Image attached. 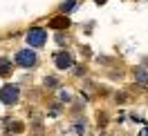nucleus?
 I'll return each mask as SVG.
<instances>
[{
	"instance_id": "1",
	"label": "nucleus",
	"mask_w": 148,
	"mask_h": 136,
	"mask_svg": "<svg viewBox=\"0 0 148 136\" xmlns=\"http://www.w3.org/2000/svg\"><path fill=\"white\" fill-rule=\"evenodd\" d=\"M18 96H20V91H18L16 85H5L2 91H0V100H2L5 105H14V103L18 100Z\"/></svg>"
},
{
	"instance_id": "2",
	"label": "nucleus",
	"mask_w": 148,
	"mask_h": 136,
	"mask_svg": "<svg viewBox=\"0 0 148 136\" xmlns=\"http://www.w3.org/2000/svg\"><path fill=\"white\" fill-rule=\"evenodd\" d=\"M45 40H47V31L45 29H29V34H27V43L32 47H40V45H45Z\"/></svg>"
},
{
	"instance_id": "3",
	"label": "nucleus",
	"mask_w": 148,
	"mask_h": 136,
	"mask_svg": "<svg viewBox=\"0 0 148 136\" xmlns=\"http://www.w3.org/2000/svg\"><path fill=\"white\" fill-rule=\"evenodd\" d=\"M16 63L20 67H32V65H36V51H29V49H23L16 54Z\"/></svg>"
},
{
	"instance_id": "4",
	"label": "nucleus",
	"mask_w": 148,
	"mask_h": 136,
	"mask_svg": "<svg viewBox=\"0 0 148 136\" xmlns=\"http://www.w3.org/2000/svg\"><path fill=\"white\" fill-rule=\"evenodd\" d=\"M70 65H72V56L67 54V51H61V54L56 56V67L58 69H67Z\"/></svg>"
},
{
	"instance_id": "5",
	"label": "nucleus",
	"mask_w": 148,
	"mask_h": 136,
	"mask_svg": "<svg viewBox=\"0 0 148 136\" xmlns=\"http://www.w3.org/2000/svg\"><path fill=\"white\" fill-rule=\"evenodd\" d=\"M67 25H70V18H67V16H58V18H54L49 22L52 29H63V27H67Z\"/></svg>"
},
{
	"instance_id": "6",
	"label": "nucleus",
	"mask_w": 148,
	"mask_h": 136,
	"mask_svg": "<svg viewBox=\"0 0 148 136\" xmlns=\"http://www.w3.org/2000/svg\"><path fill=\"white\" fill-rule=\"evenodd\" d=\"M11 72V60L9 58H0V76H7Z\"/></svg>"
},
{
	"instance_id": "7",
	"label": "nucleus",
	"mask_w": 148,
	"mask_h": 136,
	"mask_svg": "<svg viewBox=\"0 0 148 136\" xmlns=\"http://www.w3.org/2000/svg\"><path fill=\"white\" fill-rule=\"evenodd\" d=\"M135 76H137V81L141 83V85H148V74L141 69V67H137V72H135Z\"/></svg>"
},
{
	"instance_id": "8",
	"label": "nucleus",
	"mask_w": 148,
	"mask_h": 136,
	"mask_svg": "<svg viewBox=\"0 0 148 136\" xmlns=\"http://www.w3.org/2000/svg\"><path fill=\"white\" fill-rule=\"evenodd\" d=\"M74 7V0H70V2H67V5H63V11H70Z\"/></svg>"
},
{
	"instance_id": "9",
	"label": "nucleus",
	"mask_w": 148,
	"mask_h": 136,
	"mask_svg": "<svg viewBox=\"0 0 148 136\" xmlns=\"http://www.w3.org/2000/svg\"><path fill=\"white\" fill-rule=\"evenodd\" d=\"M141 136H148V129H144V132H141Z\"/></svg>"
},
{
	"instance_id": "10",
	"label": "nucleus",
	"mask_w": 148,
	"mask_h": 136,
	"mask_svg": "<svg viewBox=\"0 0 148 136\" xmlns=\"http://www.w3.org/2000/svg\"><path fill=\"white\" fill-rule=\"evenodd\" d=\"M97 2H99V5H103V2H106V0H97Z\"/></svg>"
}]
</instances>
